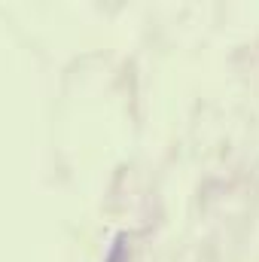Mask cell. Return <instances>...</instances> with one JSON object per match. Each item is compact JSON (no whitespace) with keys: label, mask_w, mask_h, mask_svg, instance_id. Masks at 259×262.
<instances>
[{"label":"cell","mask_w":259,"mask_h":262,"mask_svg":"<svg viewBox=\"0 0 259 262\" xmlns=\"http://www.w3.org/2000/svg\"><path fill=\"white\" fill-rule=\"evenodd\" d=\"M107 262H125V235H119V238H116V244H113L110 259H107Z\"/></svg>","instance_id":"1"}]
</instances>
